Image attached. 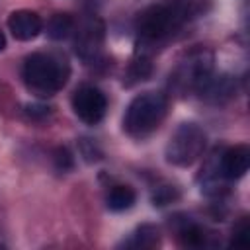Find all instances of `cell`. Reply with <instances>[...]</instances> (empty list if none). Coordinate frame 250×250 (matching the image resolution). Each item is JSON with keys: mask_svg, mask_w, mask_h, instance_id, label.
Listing matches in <instances>:
<instances>
[{"mask_svg": "<svg viewBox=\"0 0 250 250\" xmlns=\"http://www.w3.org/2000/svg\"><path fill=\"white\" fill-rule=\"evenodd\" d=\"M102 39H104V27L100 21H90L82 27V31L76 37V53L84 59L90 61L98 55L100 47H102Z\"/></svg>", "mask_w": 250, "mask_h": 250, "instance_id": "9c48e42d", "label": "cell"}, {"mask_svg": "<svg viewBox=\"0 0 250 250\" xmlns=\"http://www.w3.org/2000/svg\"><path fill=\"white\" fill-rule=\"evenodd\" d=\"M25 111H27V115L33 117V119H39V117L49 115V107H45V105H27Z\"/></svg>", "mask_w": 250, "mask_h": 250, "instance_id": "d6986e66", "label": "cell"}, {"mask_svg": "<svg viewBox=\"0 0 250 250\" xmlns=\"http://www.w3.org/2000/svg\"><path fill=\"white\" fill-rule=\"evenodd\" d=\"M150 74V61L146 55H139L131 66H129V78L133 80H145L146 76Z\"/></svg>", "mask_w": 250, "mask_h": 250, "instance_id": "9a60e30c", "label": "cell"}, {"mask_svg": "<svg viewBox=\"0 0 250 250\" xmlns=\"http://www.w3.org/2000/svg\"><path fill=\"white\" fill-rule=\"evenodd\" d=\"M213 70V57L209 51L199 49L188 55V59L178 66L174 78V84L182 90L189 88V90H199V86L211 76Z\"/></svg>", "mask_w": 250, "mask_h": 250, "instance_id": "5b68a950", "label": "cell"}, {"mask_svg": "<svg viewBox=\"0 0 250 250\" xmlns=\"http://www.w3.org/2000/svg\"><path fill=\"white\" fill-rule=\"evenodd\" d=\"M166 98L158 92H145L139 94L127 107L123 125L125 131L133 137H146L150 135L166 115Z\"/></svg>", "mask_w": 250, "mask_h": 250, "instance_id": "7a4b0ae2", "label": "cell"}, {"mask_svg": "<svg viewBox=\"0 0 250 250\" xmlns=\"http://www.w3.org/2000/svg\"><path fill=\"white\" fill-rule=\"evenodd\" d=\"M72 29H74V21L68 14H55L47 25V33L51 39H64L70 35Z\"/></svg>", "mask_w": 250, "mask_h": 250, "instance_id": "7c38bea8", "label": "cell"}, {"mask_svg": "<svg viewBox=\"0 0 250 250\" xmlns=\"http://www.w3.org/2000/svg\"><path fill=\"white\" fill-rule=\"evenodd\" d=\"M205 143V133L197 125L184 123L174 131L166 145V160L176 166H189L201 156Z\"/></svg>", "mask_w": 250, "mask_h": 250, "instance_id": "277c9868", "label": "cell"}, {"mask_svg": "<svg viewBox=\"0 0 250 250\" xmlns=\"http://www.w3.org/2000/svg\"><path fill=\"white\" fill-rule=\"evenodd\" d=\"M232 82L229 76H209L201 86H199V96L211 102H223L227 98H230L232 94Z\"/></svg>", "mask_w": 250, "mask_h": 250, "instance_id": "30bf717a", "label": "cell"}, {"mask_svg": "<svg viewBox=\"0 0 250 250\" xmlns=\"http://www.w3.org/2000/svg\"><path fill=\"white\" fill-rule=\"evenodd\" d=\"M135 203V191L129 186H115L107 193V207L111 211H125L133 207Z\"/></svg>", "mask_w": 250, "mask_h": 250, "instance_id": "8fae6325", "label": "cell"}, {"mask_svg": "<svg viewBox=\"0 0 250 250\" xmlns=\"http://www.w3.org/2000/svg\"><path fill=\"white\" fill-rule=\"evenodd\" d=\"M176 197H178V191H176L172 186L156 188V191L152 193V201H154V205H166V203H172Z\"/></svg>", "mask_w": 250, "mask_h": 250, "instance_id": "2e32d148", "label": "cell"}, {"mask_svg": "<svg viewBox=\"0 0 250 250\" xmlns=\"http://www.w3.org/2000/svg\"><path fill=\"white\" fill-rule=\"evenodd\" d=\"M72 107H74V113H76L84 123L94 125V123H98V121L105 115L107 100H105V96L102 94V90H98V88H94V86H80V88L74 92Z\"/></svg>", "mask_w": 250, "mask_h": 250, "instance_id": "8992f818", "label": "cell"}, {"mask_svg": "<svg viewBox=\"0 0 250 250\" xmlns=\"http://www.w3.org/2000/svg\"><path fill=\"white\" fill-rule=\"evenodd\" d=\"M68 72L66 61L55 55L33 53L23 62V82L37 96H53L59 92L66 84Z\"/></svg>", "mask_w": 250, "mask_h": 250, "instance_id": "6da1fadb", "label": "cell"}, {"mask_svg": "<svg viewBox=\"0 0 250 250\" xmlns=\"http://www.w3.org/2000/svg\"><path fill=\"white\" fill-rule=\"evenodd\" d=\"M55 166H57L59 170H62V172H66V170L72 168V156H70L68 148L59 146V148L55 150Z\"/></svg>", "mask_w": 250, "mask_h": 250, "instance_id": "e0dca14e", "label": "cell"}, {"mask_svg": "<svg viewBox=\"0 0 250 250\" xmlns=\"http://www.w3.org/2000/svg\"><path fill=\"white\" fill-rule=\"evenodd\" d=\"M186 10L180 4H156L146 8L137 20V33L143 43H158L166 39L184 21Z\"/></svg>", "mask_w": 250, "mask_h": 250, "instance_id": "3957f363", "label": "cell"}, {"mask_svg": "<svg viewBox=\"0 0 250 250\" xmlns=\"http://www.w3.org/2000/svg\"><path fill=\"white\" fill-rule=\"evenodd\" d=\"M127 246H135V248H152L158 244V230L150 225H143L141 229H137L131 236V240L125 242Z\"/></svg>", "mask_w": 250, "mask_h": 250, "instance_id": "4fadbf2b", "label": "cell"}, {"mask_svg": "<svg viewBox=\"0 0 250 250\" xmlns=\"http://www.w3.org/2000/svg\"><path fill=\"white\" fill-rule=\"evenodd\" d=\"M8 27L12 31V35L20 41H29L33 37L39 35L43 21L35 12L29 10H18L8 18Z\"/></svg>", "mask_w": 250, "mask_h": 250, "instance_id": "52a82bcc", "label": "cell"}, {"mask_svg": "<svg viewBox=\"0 0 250 250\" xmlns=\"http://www.w3.org/2000/svg\"><path fill=\"white\" fill-rule=\"evenodd\" d=\"M4 45H6V39H4V33L0 31V51L4 49Z\"/></svg>", "mask_w": 250, "mask_h": 250, "instance_id": "ffe728a7", "label": "cell"}, {"mask_svg": "<svg viewBox=\"0 0 250 250\" xmlns=\"http://www.w3.org/2000/svg\"><path fill=\"white\" fill-rule=\"evenodd\" d=\"M178 236H180L182 244H186V246H203L205 238H207V234L195 225H186L184 229H180Z\"/></svg>", "mask_w": 250, "mask_h": 250, "instance_id": "5bb4252c", "label": "cell"}, {"mask_svg": "<svg viewBox=\"0 0 250 250\" xmlns=\"http://www.w3.org/2000/svg\"><path fill=\"white\" fill-rule=\"evenodd\" d=\"M232 244H248V223H246V219L234 229Z\"/></svg>", "mask_w": 250, "mask_h": 250, "instance_id": "ac0fdd59", "label": "cell"}, {"mask_svg": "<svg viewBox=\"0 0 250 250\" xmlns=\"http://www.w3.org/2000/svg\"><path fill=\"white\" fill-rule=\"evenodd\" d=\"M221 164V172L227 180H236L242 178L248 172L250 166V150L244 145H236L229 150H225V154L219 158Z\"/></svg>", "mask_w": 250, "mask_h": 250, "instance_id": "ba28073f", "label": "cell"}]
</instances>
